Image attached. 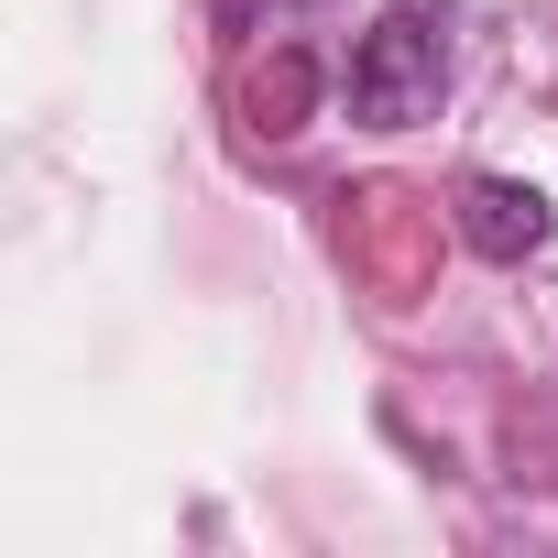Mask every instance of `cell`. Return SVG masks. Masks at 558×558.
Listing matches in <instances>:
<instances>
[{
	"mask_svg": "<svg viewBox=\"0 0 558 558\" xmlns=\"http://www.w3.org/2000/svg\"><path fill=\"white\" fill-rule=\"evenodd\" d=\"M340 99H351V121H373V132H416V121H438V99H449V34H438L427 0L373 12V34H362L351 66H340Z\"/></svg>",
	"mask_w": 558,
	"mask_h": 558,
	"instance_id": "obj_1",
	"label": "cell"
},
{
	"mask_svg": "<svg viewBox=\"0 0 558 558\" xmlns=\"http://www.w3.org/2000/svg\"><path fill=\"white\" fill-rule=\"evenodd\" d=\"M460 241H471L482 263H525V252L547 241V197L514 186V175H471V186H460Z\"/></svg>",
	"mask_w": 558,
	"mask_h": 558,
	"instance_id": "obj_2",
	"label": "cell"
},
{
	"mask_svg": "<svg viewBox=\"0 0 558 558\" xmlns=\"http://www.w3.org/2000/svg\"><path fill=\"white\" fill-rule=\"evenodd\" d=\"M263 12H307V0H263Z\"/></svg>",
	"mask_w": 558,
	"mask_h": 558,
	"instance_id": "obj_3",
	"label": "cell"
}]
</instances>
